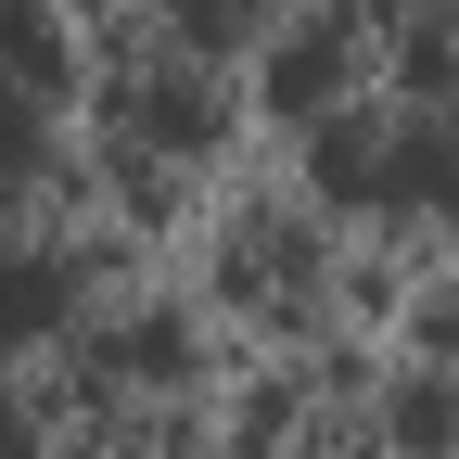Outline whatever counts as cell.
Here are the masks:
<instances>
[{
	"instance_id": "obj_1",
	"label": "cell",
	"mask_w": 459,
	"mask_h": 459,
	"mask_svg": "<svg viewBox=\"0 0 459 459\" xmlns=\"http://www.w3.org/2000/svg\"><path fill=\"white\" fill-rule=\"evenodd\" d=\"M65 294H77L65 255H13V268H0V332H51V319H65Z\"/></svg>"
},
{
	"instance_id": "obj_2",
	"label": "cell",
	"mask_w": 459,
	"mask_h": 459,
	"mask_svg": "<svg viewBox=\"0 0 459 459\" xmlns=\"http://www.w3.org/2000/svg\"><path fill=\"white\" fill-rule=\"evenodd\" d=\"M0 65H26V77H65V39H51L39 0H0Z\"/></svg>"
},
{
	"instance_id": "obj_3",
	"label": "cell",
	"mask_w": 459,
	"mask_h": 459,
	"mask_svg": "<svg viewBox=\"0 0 459 459\" xmlns=\"http://www.w3.org/2000/svg\"><path fill=\"white\" fill-rule=\"evenodd\" d=\"M332 77H344L332 39H319V51H281V102H307V90H332Z\"/></svg>"
}]
</instances>
